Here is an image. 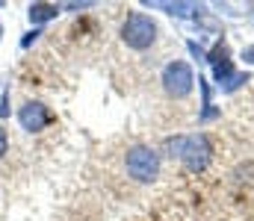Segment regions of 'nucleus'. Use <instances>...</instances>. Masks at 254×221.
Here are the masks:
<instances>
[{
	"label": "nucleus",
	"instance_id": "nucleus-7",
	"mask_svg": "<svg viewBox=\"0 0 254 221\" xmlns=\"http://www.w3.org/2000/svg\"><path fill=\"white\" fill-rule=\"evenodd\" d=\"M6 150H9V136H6V130L0 127V156H3Z\"/></svg>",
	"mask_w": 254,
	"mask_h": 221
},
{
	"label": "nucleus",
	"instance_id": "nucleus-4",
	"mask_svg": "<svg viewBox=\"0 0 254 221\" xmlns=\"http://www.w3.org/2000/svg\"><path fill=\"white\" fill-rule=\"evenodd\" d=\"M181 156L187 159V165H190L192 171L204 168V165H207V159H210V147H207V139H204V136H192V139H184V150H181Z\"/></svg>",
	"mask_w": 254,
	"mask_h": 221
},
{
	"label": "nucleus",
	"instance_id": "nucleus-8",
	"mask_svg": "<svg viewBox=\"0 0 254 221\" xmlns=\"http://www.w3.org/2000/svg\"><path fill=\"white\" fill-rule=\"evenodd\" d=\"M243 59H246V62H252V65H254V47H246V50H243Z\"/></svg>",
	"mask_w": 254,
	"mask_h": 221
},
{
	"label": "nucleus",
	"instance_id": "nucleus-3",
	"mask_svg": "<svg viewBox=\"0 0 254 221\" xmlns=\"http://www.w3.org/2000/svg\"><path fill=\"white\" fill-rule=\"evenodd\" d=\"M192 83H195V77H192V68L187 62H172V65H166V71H163V86H166V91H169L172 97H187L192 91Z\"/></svg>",
	"mask_w": 254,
	"mask_h": 221
},
{
	"label": "nucleus",
	"instance_id": "nucleus-5",
	"mask_svg": "<svg viewBox=\"0 0 254 221\" xmlns=\"http://www.w3.org/2000/svg\"><path fill=\"white\" fill-rule=\"evenodd\" d=\"M21 124H24V130H30V133H36V130H42L48 121H51V112L45 109V103H36V100H30V103H24V109H21Z\"/></svg>",
	"mask_w": 254,
	"mask_h": 221
},
{
	"label": "nucleus",
	"instance_id": "nucleus-2",
	"mask_svg": "<svg viewBox=\"0 0 254 221\" xmlns=\"http://www.w3.org/2000/svg\"><path fill=\"white\" fill-rule=\"evenodd\" d=\"M157 171H160V159H157V153H154L151 147L136 145V147L127 150V174H130L133 180L151 183V180L157 177Z\"/></svg>",
	"mask_w": 254,
	"mask_h": 221
},
{
	"label": "nucleus",
	"instance_id": "nucleus-1",
	"mask_svg": "<svg viewBox=\"0 0 254 221\" xmlns=\"http://www.w3.org/2000/svg\"><path fill=\"white\" fill-rule=\"evenodd\" d=\"M122 39H125L127 47H133V50H145V47H151L154 39H157V24H154L148 15L133 12V15H127L125 27H122Z\"/></svg>",
	"mask_w": 254,
	"mask_h": 221
},
{
	"label": "nucleus",
	"instance_id": "nucleus-6",
	"mask_svg": "<svg viewBox=\"0 0 254 221\" xmlns=\"http://www.w3.org/2000/svg\"><path fill=\"white\" fill-rule=\"evenodd\" d=\"M57 6L54 3H36L30 6V21H48V18H57Z\"/></svg>",
	"mask_w": 254,
	"mask_h": 221
}]
</instances>
